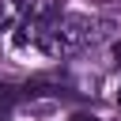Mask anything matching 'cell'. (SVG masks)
I'll list each match as a JSON object with an SVG mask.
<instances>
[{
    "instance_id": "cell-1",
    "label": "cell",
    "mask_w": 121,
    "mask_h": 121,
    "mask_svg": "<svg viewBox=\"0 0 121 121\" xmlns=\"http://www.w3.org/2000/svg\"><path fill=\"white\" fill-rule=\"evenodd\" d=\"M106 34V23L91 19V15H60L57 30H53V42H49V57H68V53H79L87 45H95L98 38Z\"/></svg>"
},
{
    "instance_id": "cell-2",
    "label": "cell",
    "mask_w": 121,
    "mask_h": 121,
    "mask_svg": "<svg viewBox=\"0 0 121 121\" xmlns=\"http://www.w3.org/2000/svg\"><path fill=\"white\" fill-rule=\"evenodd\" d=\"M60 23V8L53 0H42V4H30V11L23 15L19 23V34H15V45H38L42 53L49 49L53 42V30Z\"/></svg>"
},
{
    "instance_id": "cell-3",
    "label": "cell",
    "mask_w": 121,
    "mask_h": 121,
    "mask_svg": "<svg viewBox=\"0 0 121 121\" xmlns=\"http://www.w3.org/2000/svg\"><path fill=\"white\" fill-rule=\"evenodd\" d=\"M23 98V87H11V83H0V113L11 106V102H19Z\"/></svg>"
},
{
    "instance_id": "cell-4",
    "label": "cell",
    "mask_w": 121,
    "mask_h": 121,
    "mask_svg": "<svg viewBox=\"0 0 121 121\" xmlns=\"http://www.w3.org/2000/svg\"><path fill=\"white\" fill-rule=\"evenodd\" d=\"M15 19V0H0V30Z\"/></svg>"
},
{
    "instance_id": "cell-5",
    "label": "cell",
    "mask_w": 121,
    "mask_h": 121,
    "mask_svg": "<svg viewBox=\"0 0 121 121\" xmlns=\"http://www.w3.org/2000/svg\"><path fill=\"white\" fill-rule=\"evenodd\" d=\"M72 121H98V117H95V113H76Z\"/></svg>"
},
{
    "instance_id": "cell-6",
    "label": "cell",
    "mask_w": 121,
    "mask_h": 121,
    "mask_svg": "<svg viewBox=\"0 0 121 121\" xmlns=\"http://www.w3.org/2000/svg\"><path fill=\"white\" fill-rule=\"evenodd\" d=\"M113 57H117V60H121V42H117V45H113Z\"/></svg>"
},
{
    "instance_id": "cell-7",
    "label": "cell",
    "mask_w": 121,
    "mask_h": 121,
    "mask_svg": "<svg viewBox=\"0 0 121 121\" xmlns=\"http://www.w3.org/2000/svg\"><path fill=\"white\" fill-rule=\"evenodd\" d=\"M117 106H121V87H117Z\"/></svg>"
},
{
    "instance_id": "cell-8",
    "label": "cell",
    "mask_w": 121,
    "mask_h": 121,
    "mask_svg": "<svg viewBox=\"0 0 121 121\" xmlns=\"http://www.w3.org/2000/svg\"><path fill=\"white\" fill-rule=\"evenodd\" d=\"M0 121H4V113H0Z\"/></svg>"
}]
</instances>
